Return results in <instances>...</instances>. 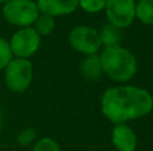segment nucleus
<instances>
[{"instance_id": "nucleus-1", "label": "nucleus", "mask_w": 153, "mask_h": 151, "mask_svg": "<svg viewBox=\"0 0 153 151\" xmlns=\"http://www.w3.org/2000/svg\"><path fill=\"white\" fill-rule=\"evenodd\" d=\"M102 114L110 122L122 125L145 117L153 108V98L148 91L133 86H120L105 91L102 96Z\"/></svg>"}, {"instance_id": "nucleus-2", "label": "nucleus", "mask_w": 153, "mask_h": 151, "mask_svg": "<svg viewBox=\"0 0 153 151\" xmlns=\"http://www.w3.org/2000/svg\"><path fill=\"white\" fill-rule=\"evenodd\" d=\"M102 71L116 82H128L137 72V60L129 50L116 45L105 47L100 55Z\"/></svg>"}, {"instance_id": "nucleus-3", "label": "nucleus", "mask_w": 153, "mask_h": 151, "mask_svg": "<svg viewBox=\"0 0 153 151\" xmlns=\"http://www.w3.org/2000/svg\"><path fill=\"white\" fill-rule=\"evenodd\" d=\"M3 16L11 26L26 28L36 21L39 10L32 0H10L3 5Z\"/></svg>"}, {"instance_id": "nucleus-4", "label": "nucleus", "mask_w": 153, "mask_h": 151, "mask_svg": "<svg viewBox=\"0 0 153 151\" xmlns=\"http://www.w3.org/2000/svg\"><path fill=\"white\" fill-rule=\"evenodd\" d=\"M32 64L28 59L13 58L4 68V80L8 90L22 94L30 87L32 82Z\"/></svg>"}, {"instance_id": "nucleus-5", "label": "nucleus", "mask_w": 153, "mask_h": 151, "mask_svg": "<svg viewBox=\"0 0 153 151\" xmlns=\"http://www.w3.org/2000/svg\"><path fill=\"white\" fill-rule=\"evenodd\" d=\"M12 56L18 59H28L39 50L40 36L31 27L20 28L12 35L8 42Z\"/></svg>"}, {"instance_id": "nucleus-6", "label": "nucleus", "mask_w": 153, "mask_h": 151, "mask_svg": "<svg viewBox=\"0 0 153 151\" xmlns=\"http://www.w3.org/2000/svg\"><path fill=\"white\" fill-rule=\"evenodd\" d=\"M109 24L118 28H126L136 18L134 0H108L105 5Z\"/></svg>"}, {"instance_id": "nucleus-7", "label": "nucleus", "mask_w": 153, "mask_h": 151, "mask_svg": "<svg viewBox=\"0 0 153 151\" xmlns=\"http://www.w3.org/2000/svg\"><path fill=\"white\" fill-rule=\"evenodd\" d=\"M69 42L73 45V48L86 55L98 54L101 50V40L100 34L91 27L78 26L70 32Z\"/></svg>"}, {"instance_id": "nucleus-8", "label": "nucleus", "mask_w": 153, "mask_h": 151, "mask_svg": "<svg viewBox=\"0 0 153 151\" xmlns=\"http://www.w3.org/2000/svg\"><path fill=\"white\" fill-rule=\"evenodd\" d=\"M39 12L48 16H62L73 13L78 7V0H36Z\"/></svg>"}, {"instance_id": "nucleus-9", "label": "nucleus", "mask_w": 153, "mask_h": 151, "mask_svg": "<svg viewBox=\"0 0 153 151\" xmlns=\"http://www.w3.org/2000/svg\"><path fill=\"white\" fill-rule=\"evenodd\" d=\"M113 144L118 151H134L137 146V136L134 131L126 125H117L113 130Z\"/></svg>"}, {"instance_id": "nucleus-10", "label": "nucleus", "mask_w": 153, "mask_h": 151, "mask_svg": "<svg viewBox=\"0 0 153 151\" xmlns=\"http://www.w3.org/2000/svg\"><path fill=\"white\" fill-rule=\"evenodd\" d=\"M81 72L85 79H87L89 82H97L103 72L100 55H97V54L87 55L81 63Z\"/></svg>"}, {"instance_id": "nucleus-11", "label": "nucleus", "mask_w": 153, "mask_h": 151, "mask_svg": "<svg viewBox=\"0 0 153 151\" xmlns=\"http://www.w3.org/2000/svg\"><path fill=\"white\" fill-rule=\"evenodd\" d=\"M98 34H100L101 44H103L105 47H116V45H120V43L122 40L121 28L114 27L113 24L103 26L102 29Z\"/></svg>"}, {"instance_id": "nucleus-12", "label": "nucleus", "mask_w": 153, "mask_h": 151, "mask_svg": "<svg viewBox=\"0 0 153 151\" xmlns=\"http://www.w3.org/2000/svg\"><path fill=\"white\" fill-rule=\"evenodd\" d=\"M134 12L141 23L153 26V0H140L136 4Z\"/></svg>"}, {"instance_id": "nucleus-13", "label": "nucleus", "mask_w": 153, "mask_h": 151, "mask_svg": "<svg viewBox=\"0 0 153 151\" xmlns=\"http://www.w3.org/2000/svg\"><path fill=\"white\" fill-rule=\"evenodd\" d=\"M35 31L38 32L39 36H47V35L53 34L54 28H55V20H54L53 16H48V15H42L38 16L36 21H35Z\"/></svg>"}, {"instance_id": "nucleus-14", "label": "nucleus", "mask_w": 153, "mask_h": 151, "mask_svg": "<svg viewBox=\"0 0 153 151\" xmlns=\"http://www.w3.org/2000/svg\"><path fill=\"white\" fill-rule=\"evenodd\" d=\"M13 59L10 44L5 39L0 37V71L7 67V64Z\"/></svg>"}, {"instance_id": "nucleus-15", "label": "nucleus", "mask_w": 153, "mask_h": 151, "mask_svg": "<svg viewBox=\"0 0 153 151\" xmlns=\"http://www.w3.org/2000/svg\"><path fill=\"white\" fill-rule=\"evenodd\" d=\"M106 1L108 0H78V5H81L82 10H85L86 12L95 13L105 8Z\"/></svg>"}, {"instance_id": "nucleus-16", "label": "nucleus", "mask_w": 153, "mask_h": 151, "mask_svg": "<svg viewBox=\"0 0 153 151\" xmlns=\"http://www.w3.org/2000/svg\"><path fill=\"white\" fill-rule=\"evenodd\" d=\"M32 151H61L59 144L51 138H42L36 142Z\"/></svg>"}, {"instance_id": "nucleus-17", "label": "nucleus", "mask_w": 153, "mask_h": 151, "mask_svg": "<svg viewBox=\"0 0 153 151\" xmlns=\"http://www.w3.org/2000/svg\"><path fill=\"white\" fill-rule=\"evenodd\" d=\"M35 139H36V131H35L32 127H28L19 134L16 141H18V143L22 144V146H28V144L32 143Z\"/></svg>"}, {"instance_id": "nucleus-18", "label": "nucleus", "mask_w": 153, "mask_h": 151, "mask_svg": "<svg viewBox=\"0 0 153 151\" xmlns=\"http://www.w3.org/2000/svg\"><path fill=\"white\" fill-rule=\"evenodd\" d=\"M10 1V0H0V3H1V4H5V3H8Z\"/></svg>"}]
</instances>
